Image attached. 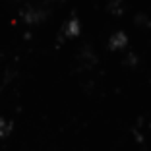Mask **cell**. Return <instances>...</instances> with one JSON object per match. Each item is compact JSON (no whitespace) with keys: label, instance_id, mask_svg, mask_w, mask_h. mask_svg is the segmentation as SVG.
<instances>
[{"label":"cell","instance_id":"obj_1","mask_svg":"<svg viewBox=\"0 0 151 151\" xmlns=\"http://www.w3.org/2000/svg\"><path fill=\"white\" fill-rule=\"evenodd\" d=\"M45 18H47V12H45L43 8H39V6H27V8L22 12V19L25 23H29V25L41 23Z\"/></svg>","mask_w":151,"mask_h":151},{"label":"cell","instance_id":"obj_2","mask_svg":"<svg viewBox=\"0 0 151 151\" xmlns=\"http://www.w3.org/2000/svg\"><path fill=\"white\" fill-rule=\"evenodd\" d=\"M62 33L66 39H74V37H78L81 33V23H80V19L78 18H70V19H66V23L62 25Z\"/></svg>","mask_w":151,"mask_h":151},{"label":"cell","instance_id":"obj_3","mask_svg":"<svg viewBox=\"0 0 151 151\" xmlns=\"http://www.w3.org/2000/svg\"><path fill=\"white\" fill-rule=\"evenodd\" d=\"M109 47L112 50H122L128 47V35L124 31H114L111 37H109Z\"/></svg>","mask_w":151,"mask_h":151},{"label":"cell","instance_id":"obj_4","mask_svg":"<svg viewBox=\"0 0 151 151\" xmlns=\"http://www.w3.org/2000/svg\"><path fill=\"white\" fill-rule=\"evenodd\" d=\"M12 128H14L12 122H10L8 118H2V116H0V139L8 138L10 134H12Z\"/></svg>","mask_w":151,"mask_h":151},{"label":"cell","instance_id":"obj_5","mask_svg":"<svg viewBox=\"0 0 151 151\" xmlns=\"http://www.w3.org/2000/svg\"><path fill=\"white\" fill-rule=\"evenodd\" d=\"M109 10H111L112 14H120V12H122V0H111Z\"/></svg>","mask_w":151,"mask_h":151},{"label":"cell","instance_id":"obj_6","mask_svg":"<svg viewBox=\"0 0 151 151\" xmlns=\"http://www.w3.org/2000/svg\"><path fill=\"white\" fill-rule=\"evenodd\" d=\"M136 23H138V25H143V23H147V25H149V16H145V14H139L138 16V19H136Z\"/></svg>","mask_w":151,"mask_h":151}]
</instances>
